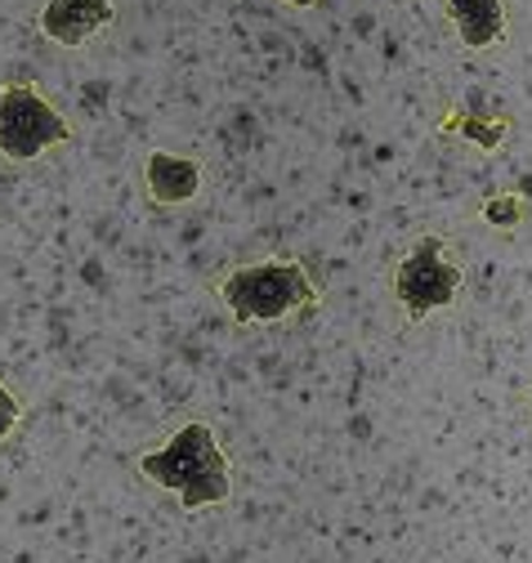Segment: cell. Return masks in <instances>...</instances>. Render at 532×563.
Listing matches in <instances>:
<instances>
[{"instance_id": "10", "label": "cell", "mask_w": 532, "mask_h": 563, "mask_svg": "<svg viewBox=\"0 0 532 563\" xmlns=\"http://www.w3.org/2000/svg\"><path fill=\"white\" fill-rule=\"evenodd\" d=\"M461 130L470 134L479 148H497V144H506V130H510V125H506V121H497V125H484V121H475V117H465V121H461Z\"/></svg>"}, {"instance_id": "2", "label": "cell", "mask_w": 532, "mask_h": 563, "mask_svg": "<svg viewBox=\"0 0 532 563\" xmlns=\"http://www.w3.org/2000/svg\"><path fill=\"white\" fill-rule=\"evenodd\" d=\"M220 305L233 313V322H287L318 309V282L309 268L291 255L242 264L220 282Z\"/></svg>"}, {"instance_id": "7", "label": "cell", "mask_w": 532, "mask_h": 563, "mask_svg": "<svg viewBox=\"0 0 532 563\" xmlns=\"http://www.w3.org/2000/svg\"><path fill=\"white\" fill-rule=\"evenodd\" d=\"M447 19L456 23V36L465 49H488L506 41V0H443Z\"/></svg>"}, {"instance_id": "13", "label": "cell", "mask_w": 532, "mask_h": 563, "mask_svg": "<svg viewBox=\"0 0 532 563\" xmlns=\"http://www.w3.org/2000/svg\"><path fill=\"white\" fill-rule=\"evenodd\" d=\"M439 5H443V0H439Z\"/></svg>"}, {"instance_id": "5", "label": "cell", "mask_w": 532, "mask_h": 563, "mask_svg": "<svg viewBox=\"0 0 532 563\" xmlns=\"http://www.w3.org/2000/svg\"><path fill=\"white\" fill-rule=\"evenodd\" d=\"M112 19H117L112 0H45L36 27H41L54 45H63V49H81V45L95 41Z\"/></svg>"}, {"instance_id": "8", "label": "cell", "mask_w": 532, "mask_h": 563, "mask_svg": "<svg viewBox=\"0 0 532 563\" xmlns=\"http://www.w3.org/2000/svg\"><path fill=\"white\" fill-rule=\"evenodd\" d=\"M523 216H528V201H523V192H501V197H488L484 201V224H492V229H519L523 224Z\"/></svg>"}, {"instance_id": "6", "label": "cell", "mask_w": 532, "mask_h": 563, "mask_svg": "<svg viewBox=\"0 0 532 563\" xmlns=\"http://www.w3.org/2000/svg\"><path fill=\"white\" fill-rule=\"evenodd\" d=\"M144 188L157 206H184L202 192V166L192 157H175V153H148L144 162Z\"/></svg>"}, {"instance_id": "12", "label": "cell", "mask_w": 532, "mask_h": 563, "mask_svg": "<svg viewBox=\"0 0 532 563\" xmlns=\"http://www.w3.org/2000/svg\"><path fill=\"white\" fill-rule=\"evenodd\" d=\"M528 402H532V394H528Z\"/></svg>"}, {"instance_id": "4", "label": "cell", "mask_w": 532, "mask_h": 563, "mask_svg": "<svg viewBox=\"0 0 532 563\" xmlns=\"http://www.w3.org/2000/svg\"><path fill=\"white\" fill-rule=\"evenodd\" d=\"M63 144H73V125L32 81H10L0 90V157L27 166Z\"/></svg>"}, {"instance_id": "1", "label": "cell", "mask_w": 532, "mask_h": 563, "mask_svg": "<svg viewBox=\"0 0 532 563\" xmlns=\"http://www.w3.org/2000/svg\"><path fill=\"white\" fill-rule=\"evenodd\" d=\"M135 465L148 483L175 492L184 510L224 506L229 492H233L229 456H224V448L207 420H184V426L166 439V448L144 452Z\"/></svg>"}, {"instance_id": "9", "label": "cell", "mask_w": 532, "mask_h": 563, "mask_svg": "<svg viewBox=\"0 0 532 563\" xmlns=\"http://www.w3.org/2000/svg\"><path fill=\"white\" fill-rule=\"evenodd\" d=\"M19 420H23V398L5 380H0V443L19 430Z\"/></svg>"}, {"instance_id": "11", "label": "cell", "mask_w": 532, "mask_h": 563, "mask_svg": "<svg viewBox=\"0 0 532 563\" xmlns=\"http://www.w3.org/2000/svg\"><path fill=\"white\" fill-rule=\"evenodd\" d=\"M282 5H291V10H313L318 0H282Z\"/></svg>"}, {"instance_id": "3", "label": "cell", "mask_w": 532, "mask_h": 563, "mask_svg": "<svg viewBox=\"0 0 532 563\" xmlns=\"http://www.w3.org/2000/svg\"><path fill=\"white\" fill-rule=\"evenodd\" d=\"M394 300L408 313V322H425L430 313L456 305L461 287H465V268L452 260V246L434 233L417 238L394 264Z\"/></svg>"}]
</instances>
